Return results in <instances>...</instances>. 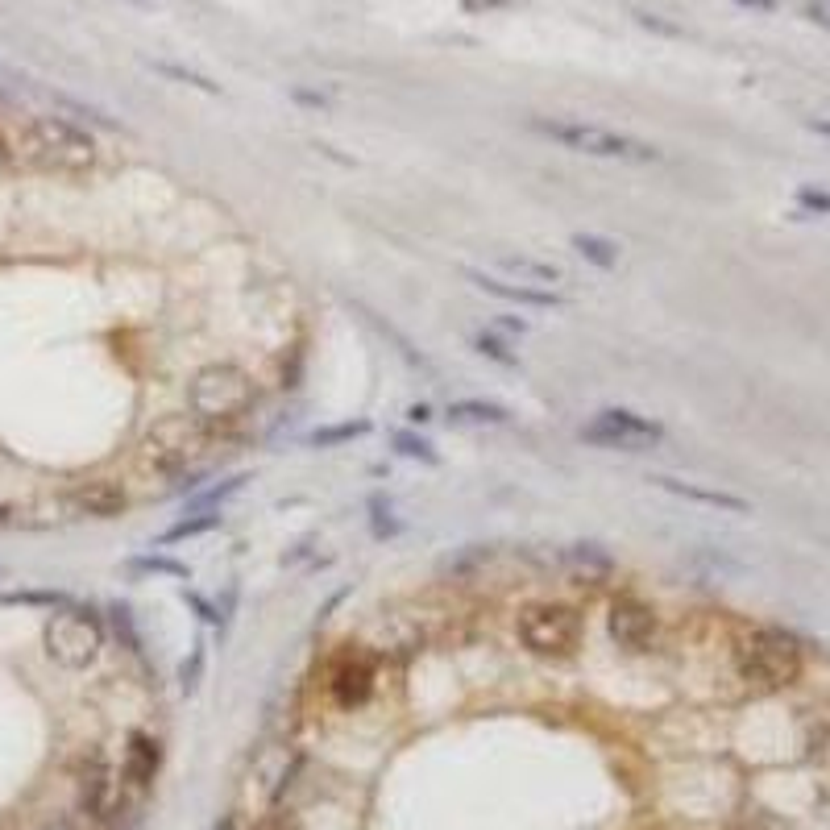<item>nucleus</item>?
Instances as JSON below:
<instances>
[{
  "label": "nucleus",
  "mask_w": 830,
  "mask_h": 830,
  "mask_svg": "<svg viewBox=\"0 0 830 830\" xmlns=\"http://www.w3.org/2000/svg\"><path fill=\"white\" fill-rule=\"evenodd\" d=\"M17 150L50 175H88L96 166V137L67 117H30L21 125Z\"/></svg>",
  "instance_id": "1"
},
{
  "label": "nucleus",
  "mask_w": 830,
  "mask_h": 830,
  "mask_svg": "<svg viewBox=\"0 0 830 830\" xmlns=\"http://www.w3.org/2000/svg\"><path fill=\"white\" fill-rule=\"evenodd\" d=\"M528 129L548 137V142H561L565 150L590 154V158H615V162H660V150L640 142L631 133L606 129V125H590V121H561V117H528Z\"/></svg>",
  "instance_id": "2"
},
{
  "label": "nucleus",
  "mask_w": 830,
  "mask_h": 830,
  "mask_svg": "<svg viewBox=\"0 0 830 830\" xmlns=\"http://www.w3.org/2000/svg\"><path fill=\"white\" fill-rule=\"evenodd\" d=\"M187 407L200 424H233L237 415L254 407V378L233 362H212L204 366L187 386Z\"/></svg>",
  "instance_id": "3"
},
{
  "label": "nucleus",
  "mask_w": 830,
  "mask_h": 830,
  "mask_svg": "<svg viewBox=\"0 0 830 830\" xmlns=\"http://www.w3.org/2000/svg\"><path fill=\"white\" fill-rule=\"evenodd\" d=\"M519 644L532 656L565 660L581 644V615L569 602H532L519 611Z\"/></svg>",
  "instance_id": "4"
},
{
  "label": "nucleus",
  "mask_w": 830,
  "mask_h": 830,
  "mask_svg": "<svg viewBox=\"0 0 830 830\" xmlns=\"http://www.w3.org/2000/svg\"><path fill=\"white\" fill-rule=\"evenodd\" d=\"M42 644L59 669H88L104 648V627L92 611H83V606H63V611H54L46 619Z\"/></svg>",
  "instance_id": "5"
},
{
  "label": "nucleus",
  "mask_w": 830,
  "mask_h": 830,
  "mask_svg": "<svg viewBox=\"0 0 830 830\" xmlns=\"http://www.w3.org/2000/svg\"><path fill=\"white\" fill-rule=\"evenodd\" d=\"M208 449V424H200L196 415H166L142 436V457L166 474L191 469Z\"/></svg>",
  "instance_id": "6"
},
{
  "label": "nucleus",
  "mask_w": 830,
  "mask_h": 830,
  "mask_svg": "<svg viewBox=\"0 0 830 830\" xmlns=\"http://www.w3.org/2000/svg\"><path fill=\"white\" fill-rule=\"evenodd\" d=\"M739 673L752 681V685H764V689H781L789 685L797 673H801V656H797V644L789 640L785 631H756L752 640L739 648Z\"/></svg>",
  "instance_id": "7"
},
{
  "label": "nucleus",
  "mask_w": 830,
  "mask_h": 830,
  "mask_svg": "<svg viewBox=\"0 0 830 830\" xmlns=\"http://www.w3.org/2000/svg\"><path fill=\"white\" fill-rule=\"evenodd\" d=\"M586 445H598V449H623V453H644L652 449L656 440H664V428L656 420H644L627 407H606L598 411L590 424H581L577 432Z\"/></svg>",
  "instance_id": "8"
},
{
  "label": "nucleus",
  "mask_w": 830,
  "mask_h": 830,
  "mask_svg": "<svg viewBox=\"0 0 830 830\" xmlns=\"http://www.w3.org/2000/svg\"><path fill=\"white\" fill-rule=\"evenodd\" d=\"M328 694L341 710L366 706L374 694V660L362 648H345L328 669Z\"/></svg>",
  "instance_id": "9"
},
{
  "label": "nucleus",
  "mask_w": 830,
  "mask_h": 830,
  "mask_svg": "<svg viewBox=\"0 0 830 830\" xmlns=\"http://www.w3.org/2000/svg\"><path fill=\"white\" fill-rule=\"evenodd\" d=\"M606 627H611V640H615L623 652H652V648H656V635H660L656 611H652L648 602L631 598V594L611 602Z\"/></svg>",
  "instance_id": "10"
},
{
  "label": "nucleus",
  "mask_w": 830,
  "mask_h": 830,
  "mask_svg": "<svg viewBox=\"0 0 830 830\" xmlns=\"http://www.w3.org/2000/svg\"><path fill=\"white\" fill-rule=\"evenodd\" d=\"M67 507L83 519H121L129 511V494L121 482H108V478H92V482H79L71 494H67Z\"/></svg>",
  "instance_id": "11"
},
{
  "label": "nucleus",
  "mask_w": 830,
  "mask_h": 830,
  "mask_svg": "<svg viewBox=\"0 0 830 830\" xmlns=\"http://www.w3.org/2000/svg\"><path fill=\"white\" fill-rule=\"evenodd\" d=\"M108 801H113V764H108L100 747H92V752L79 760V806L88 818H104Z\"/></svg>",
  "instance_id": "12"
},
{
  "label": "nucleus",
  "mask_w": 830,
  "mask_h": 830,
  "mask_svg": "<svg viewBox=\"0 0 830 830\" xmlns=\"http://www.w3.org/2000/svg\"><path fill=\"white\" fill-rule=\"evenodd\" d=\"M465 279L474 283L478 291L498 295V299H507V303H528V308H561V303H565V295H557V291L528 287V283H511V279H498V274H486V270H469L465 266Z\"/></svg>",
  "instance_id": "13"
},
{
  "label": "nucleus",
  "mask_w": 830,
  "mask_h": 830,
  "mask_svg": "<svg viewBox=\"0 0 830 830\" xmlns=\"http://www.w3.org/2000/svg\"><path fill=\"white\" fill-rule=\"evenodd\" d=\"M158 768H162V743L146 731H133L129 735V747H125V768H121V777L129 789L137 793H146L158 777Z\"/></svg>",
  "instance_id": "14"
},
{
  "label": "nucleus",
  "mask_w": 830,
  "mask_h": 830,
  "mask_svg": "<svg viewBox=\"0 0 830 830\" xmlns=\"http://www.w3.org/2000/svg\"><path fill=\"white\" fill-rule=\"evenodd\" d=\"M498 266H503L507 274H515L519 283H528V287H544L548 291L552 283H565V270L561 266L528 258V254H503V258H498Z\"/></svg>",
  "instance_id": "15"
},
{
  "label": "nucleus",
  "mask_w": 830,
  "mask_h": 830,
  "mask_svg": "<svg viewBox=\"0 0 830 830\" xmlns=\"http://www.w3.org/2000/svg\"><path fill=\"white\" fill-rule=\"evenodd\" d=\"M660 490H669L677 498H689V503H706V507H718V511H747V498L739 494H727V490H706V486H689V482H677V478H652Z\"/></svg>",
  "instance_id": "16"
},
{
  "label": "nucleus",
  "mask_w": 830,
  "mask_h": 830,
  "mask_svg": "<svg viewBox=\"0 0 830 830\" xmlns=\"http://www.w3.org/2000/svg\"><path fill=\"white\" fill-rule=\"evenodd\" d=\"M565 565H569V573L581 581V586H586V581H594V577L611 573V557H606V552H598V548H590V544L569 548L565 552Z\"/></svg>",
  "instance_id": "17"
},
{
  "label": "nucleus",
  "mask_w": 830,
  "mask_h": 830,
  "mask_svg": "<svg viewBox=\"0 0 830 830\" xmlns=\"http://www.w3.org/2000/svg\"><path fill=\"white\" fill-rule=\"evenodd\" d=\"M449 415L457 424H511V411L498 407V403H482V399H457L449 407Z\"/></svg>",
  "instance_id": "18"
},
{
  "label": "nucleus",
  "mask_w": 830,
  "mask_h": 830,
  "mask_svg": "<svg viewBox=\"0 0 830 830\" xmlns=\"http://www.w3.org/2000/svg\"><path fill=\"white\" fill-rule=\"evenodd\" d=\"M573 249L586 262H594V266H602V270H611V266H619V241H611V237H594V233H573Z\"/></svg>",
  "instance_id": "19"
},
{
  "label": "nucleus",
  "mask_w": 830,
  "mask_h": 830,
  "mask_svg": "<svg viewBox=\"0 0 830 830\" xmlns=\"http://www.w3.org/2000/svg\"><path fill=\"white\" fill-rule=\"evenodd\" d=\"M212 528H220V515L216 511H191L187 519H179L175 528H166L154 544L162 548V544H179V540H191V536H204V532H212Z\"/></svg>",
  "instance_id": "20"
},
{
  "label": "nucleus",
  "mask_w": 830,
  "mask_h": 830,
  "mask_svg": "<svg viewBox=\"0 0 830 830\" xmlns=\"http://www.w3.org/2000/svg\"><path fill=\"white\" fill-rule=\"evenodd\" d=\"M366 432H370V420H345V424L316 428L308 436V445L312 449H337V445H345V440H357V436H366Z\"/></svg>",
  "instance_id": "21"
},
{
  "label": "nucleus",
  "mask_w": 830,
  "mask_h": 830,
  "mask_svg": "<svg viewBox=\"0 0 830 830\" xmlns=\"http://www.w3.org/2000/svg\"><path fill=\"white\" fill-rule=\"evenodd\" d=\"M150 67H154L158 75H171V79L187 83V88H200V92H208V96H220V83H212V79H204V75H196V71H187V67L162 63V59H150Z\"/></svg>",
  "instance_id": "22"
},
{
  "label": "nucleus",
  "mask_w": 830,
  "mask_h": 830,
  "mask_svg": "<svg viewBox=\"0 0 830 830\" xmlns=\"http://www.w3.org/2000/svg\"><path fill=\"white\" fill-rule=\"evenodd\" d=\"M245 482H249L245 474H237V478H225L220 486H212V490H204V494H196V498H191V511H212V503H225V498H229V494H237Z\"/></svg>",
  "instance_id": "23"
},
{
  "label": "nucleus",
  "mask_w": 830,
  "mask_h": 830,
  "mask_svg": "<svg viewBox=\"0 0 830 830\" xmlns=\"http://www.w3.org/2000/svg\"><path fill=\"white\" fill-rule=\"evenodd\" d=\"M474 349L482 353V357H490V362H498V366H519V357L498 341V337H490V332H478L474 337Z\"/></svg>",
  "instance_id": "24"
},
{
  "label": "nucleus",
  "mask_w": 830,
  "mask_h": 830,
  "mask_svg": "<svg viewBox=\"0 0 830 830\" xmlns=\"http://www.w3.org/2000/svg\"><path fill=\"white\" fill-rule=\"evenodd\" d=\"M395 449L403 453V457H415V461H428V465H436L440 457L432 453V445L428 440H420V436H411V432H399L395 436Z\"/></svg>",
  "instance_id": "25"
},
{
  "label": "nucleus",
  "mask_w": 830,
  "mask_h": 830,
  "mask_svg": "<svg viewBox=\"0 0 830 830\" xmlns=\"http://www.w3.org/2000/svg\"><path fill=\"white\" fill-rule=\"evenodd\" d=\"M129 565H133V569H146V573H171V577H187V565H183V561H171V557H133Z\"/></svg>",
  "instance_id": "26"
},
{
  "label": "nucleus",
  "mask_w": 830,
  "mask_h": 830,
  "mask_svg": "<svg viewBox=\"0 0 830 830\" xmlns=\"http://www.w3.org/2000/svg\"><path fill=\"white\" fill-rule=\"evenodd\" d=\"M113 623H117V635H125V648L129 652H142V640H137V627H133L129 606H113Z\"/></svg>",
  "instance_id": "27"
},
{
  "label": "nucleus",
  "mask_w": 830,
  "mask_h": 830,
  "mask_svg": "<svg viewBox=\"0 0 830 830\" xmlns=\"http://www.w3.org/2000/svg\"><path fill=\"white\" fill-rule=\"evenodd\" d=\"M200 669H204V644H196L191 648V660L183 664L179 669V681H183V689L191 694V689H196V681H200Z\"/></svg>",
  "instance_id": "28"
},
{
  "label": "nucleus",
  "mask_w": 830,
  "mask_h": 830,
  "mask_svg": "<svg viewBox=\"0 0 830 830\" xmlns=\"http://www.w3.org/2000/svg\"><path fill=\"white\" fill-rule=\"evenodd\" d=\"M370 507H374V536H395V532H403V523H399V519H391V507L382 511L378 498H374Z\"/></svg>",
  "instance_id": "29"
},
{
  "label": "nucleus",
  "mask_w": 830,
  "mask_h": 830,
  "mask_svg": "<svg viewBox=\"0 0 830 830\" xmlns=\"http://www.w3.org/2000/svg\"><path fill=\"white\" fill-rule=\"evenodd\" d=\"M258 830H299V822H295V814H291V810L270 806V814L262 818V826H258Z\"/></svg>",
  "instance_id": "30"
},
{
  "label": "nucleus",
  "mask_w": 830,
  "mask_h": 830,
  "mask_svg": "<svg viewBox=\"0 0 830 830\" xmlns=\"http://www.w3.org/2000/svg\"><path fill=\"white\" fill-rule=\"evenodd\" d=\"M797 204H806V208H814V212H826V216H830V196H826V191H814V187L797 191Z\"/></svg>",
  "instance_id": "31"
},
{
  "label": "nucleus",
  "mask_w": 830,
  "mask_h": 830,
  "mask_svg": "<svg viewBox=\"0 0 830 830\" xmlns=\"http://www.w3.org/2000/svg\"><path fill=\"white\" fill-rule=\"evenodd\" d=\"M183 598H187L191 606H196V611H200V619H204V623H220V611H216V606H212L208 598H200L196 590H183Z\"/></svg>",
  "instance_id": "32"
},
{
  "label": "nucleus",
  "mask_w": 830,
  "mask_h": 830,
  "mask_svg": "<svg viewBox=\"0 0 830 830\" xmlns=\"http://www.w3.org/2000/svg\"><path fill=\"white\" fill-rule=\"evenodd\" d=\"M635 17H640V25H648V30H660V34H681L677 25H664V21H660V17H652V13H635Z\"/></svg>",
  "instance_id": "33"
},
{
  "label": "nucleus",
  "mask_w": 830,
  "mask_h": 830,
  "mask_svg": "<svg viewBox=\"0 0 830 830\" xmlns=\"http://www.w3.org/2000/svg\"><path fill=\"white\" fill-rule=\"evenodd\" d=\"M407 420H411V424H428L432 415H428V407H424V403H415V407H407Z\"/></svg>",
  "instance_id": "34"
},
{
  "label": "nucleus",
  "mask_w": 830,
  "mask_h": 830,
  "mask_svg": "<svg viewBox=\"0 0 830 830\" xmlns=\"http://www.w3.org/2000/svg\"><path fill=\"white\" fill-rule=\"evenodd\" d=\"M9 166H13V150H9L5 142H0V179L9 175Z\"/></svg>",
  "instance_id": "35"
},
{
  "label": "nucleus",
  "mask_w": 830,
  "mask_h": 830,
  "mask_svg": "<svg viewBox=\"0 0 830 830\" xmlns=\"http://www.w3.org/2000/svg\"><path fill=\"white\" fill-rule=\"evenodd\" d=\"M469 9H490V5H503V0H465Z\"/></svg>",
  "instance_id": "36"
},
{
  "label": "nucleus",
  "mask_w": 830,
  "mask_h": 830,
  "mask_svg": "<svg viewBox=\"0 0 830 830\" xmlns=\"http://www.w3.org/2000/svg\"><path fill=\"white\" fill-rule=\"evenodd\" d=\"M739 5H752V9H772L777 0H739Z\"/></svg>",
  "instance_id": "37"
},
{
  "label": "nucleus",
  "mask_w": 830,
  "mask_h": 830,
  "mask_svg": "<svg viewBox=\"0 0 830 830\" xmlns=\"http://www.w3.org/2000/svg\"><path fill=\"white\" fill-rule=\"evenodd\" d=\"M13 523V507H0V528H9Z\"/></svg>",
  "instance_id": "38"
},
{
  "label": "nucleus",
  "mask_w": 830,
  "mask_h": 830,
  "mask_svg": "<svg viewBox=\"0 0 830 830\" xmlns=\"http://www.w3.org/2000/svg\"><path fill=\"white\" fill-rule=\"evenodd\" d=\"M810 129H814V133H826V137H830V121H810Z\"/></svg>",
  "instance_id": "39"
},
{
  "label": "nucleus",
  "mask_w": 830,
  "mask_h": 830,
  "mask_svg": "<svg viewBox=\"0 0 830 830\" xmlns=\"http://www.w3.org/2000/svg\"><path fill=\"white\" fill-rule=\"evenodd\" d=\"M216 830H237V818H233V814H229V818H225V822H220V826H216Z\"/></svg>",
  "instance_id": "40"
},
{
  "label": "nucleus",
  "mask_w": 830,
  "mask_h": 830,
  "mask_svg": "<svg viewBox=\"0 0 830 830\" xmlns=\"http://www.w3.org/2000/svg\"><path fill=\"white\" fill-rule=\"evenodd\" d=\"M826 5H830V0H826Z\"/></svg>",
  "instance_id": "41"
}]
</instances>
